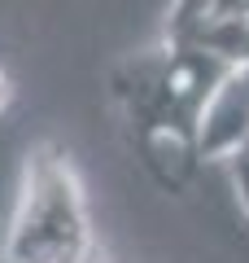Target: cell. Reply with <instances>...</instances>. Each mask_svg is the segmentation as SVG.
<instances>
[{
	"label": "cell",
	"instance_id": "cell-1",
	"mask_svg": "<svg viewBox=\"0 0 249 263\" xmlns=\"http://www.w3.org/2000/svg\"><path fill=\"white\" fill-rule=\"evenodd\" d=\"M240 75L227 57L188 35H162L110 66L105 92L122 119L136 167L171 197H188L205 167L201 136L219 92Z\"/></svg>",
	"mask_w": 249,
	"mask_h": 263
},
{
	"label": "cell",
	"instance_id": "cell-2",
	"mask_svg": "<svg viewBox=\"0 0 249 263\" xmlns=\"http://www.w3.org/2000/svg\"><path fill=\"white\" fill-rule=\"evenodd\" d=\"M92 250H101V241L92 233L79 167L61 145L39 141L22 162L18 202L0 254L13 263H70Z\"/></svg>",
	"mask_w": 249,
	"mask_h": 263
},
{
	"label": "cell",
	"instance_id": "cell-3",
	"mask_svg": "<svg viewBox=\"0 0 249 263\" xmlns=\"http://www.w3.org/2000/svg\"><path fill=\"white\" fill-rule=\"evenodd\" d=\"M13 101H18V84H13V75L0 66V119L13 110Z\"/></svg>",
	"mask_w": 249,
	"mask_h": 263
},
{
	"label": "cell",
	"instance_id": "cell-4",
	"mask_svg": "<svg viewBox=\"0 0 249 263\" xmlns=\"http://www.w3.org/2000/svg\"><path fill=\"white\" fill-rule=\"evenodd\" d=\"M0 263H13V259H5V254H0Z\"/></svg>",
	"mask_w": 249,
	"mask_h": 263
}]
</instances>
